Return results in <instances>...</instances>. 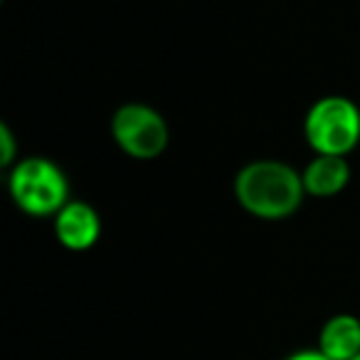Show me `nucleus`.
<instances>
[{"label": "nucleus", "mask_w": 360, "mask_h": 360, "mask_svg": "<svg viewBox=\"0 0 360 360\" xmlns=\"http://www.w3.org/2000/svg\"><path fill=\"white\" fill-rule=\"evenodd\" d=\"M306 191L301 173L279 160H255L235 178V198L259 220H286L301 207Z\"/></svg>", "instance_id": "f257e3e1"}, {"label": "nucleus", "mask_w": 360, "mask_h": 360, "mask_svg": "<svg viewBox=\"0 0 360 360\" xmlns=\"http://www.w3.org/2000/svg\"><path fill=\"white\" fill-rule=\"evenodd\" d=\"M304 136L316 155H348L360 141V109L345 96H323L306 114Z\"/></svg>", "instance_id": "f03ea898"}, {"label": "nucleus", "mask_w": 360, "mask_h": 360, "mask_svg": "<svg viewBox=\"0 0 360 360\" xmlns=\"http://www.w3.org/2000/svg\"><path fill=\"white\" fill-rule=\"evenodd\" d=\"M11 195L22 212L47 217L57 215L70 202V183L52 160L25 158L11 173Z\"/></svg>", "instance_id": "7ed1b4c3"}, {"label": "nucleus", "mask_w": 360, "mask_h": 360, "mask_svg": "<svg viewBox=\"0 0 360 360\" xmlns=\"http://www.w3.org/2000/svg\"><path fill=\"white\" fill-rule=\"evenodd\" d=\"M111 136L126 155L136 160H153L168 146V124L146 104H124L111 119Z\"/></svg>", "instance_id": "20e7f679"}, {"label": "nucleus", "mask_w": 360, "mask_h": 360, "mask_svg": "<svg viewBox=\"0 0 360 360\" xmlns=\"http://www.w3.org/2000/svg\"><path fill=\"white\" fill-rule=\"evenodd\" d=\"M55 235L72 252L91 250L101 235L99 212L86 202H67L55 215Z\"/></svg>", "instance_id": "39448f33"}, {"label": "nucleus", "mask_w": 360, "mask_h": 360, "mask_svg": "<svg viewBox=\"0 0 360 360\" xmlns=\"http://www.w3.org/2000/svg\"><path fill=\"white\" fill-rule=\"evenodd\" d=\"M306 195L333 198L348 186L350 165L345 155H316L301 173Z\"/></svg>", "instance_id": "423d86ee"}, {"label": "nucleus", "mask_w": 360, "mask_h": 360, "mask_svg": "<svg viewBox=\"0 0 360 360\" xmlns=\"http://www.w3.org/2000/svg\"><path fill=\"white\" fill-rule=\"evenodd\" d=\"M319 350L330 360H353L360 355V319L350 314H335L319 333Z\"/></svg>", "instance_id": "0eeeda50"}, {"label": "nucleus", "mask_w": 360, "mask_h": 360, "mask_svg": "<svg viewBox=\"0 0 360 360\" xmlns=\"http://www.w3.org/2000/svg\"><path fill=\"white\" fill-rule=\"evenodd\" d=\"M13 160H15V136H13L11 126L0 124V165L8 168Z\"/></svg>", "instance_id": "6e6552de"}, {"label": "nucleus", "mask_w": 360, "mask_h": 360, "mask_svg": "<svg viewBox=\"0 0 360 360\" xmlns=\"http://www.w3.org/2000/svg\"><path fill=\"white\" fill-rule=\"evenodd\" d=\"M286 360H330V358L321 353L319 348H309V350H296V353H291Z\"/></svg>", "instance_id": "1a4fd4ad"}, {"label": "nucleus", "mask_w": 360, "mask_h": 360, "mask_svg": "<svg viewBox=\"0 0 360 360\" xmlns=\"http://www.w3.org/2000/svg\"><path fill=\"white\" fill-rule=\"evenodd\" d=\"M353 360H360V355H355V358H353Z\"/></svg>", "instance_id": "9d476101"}]
</instances>
